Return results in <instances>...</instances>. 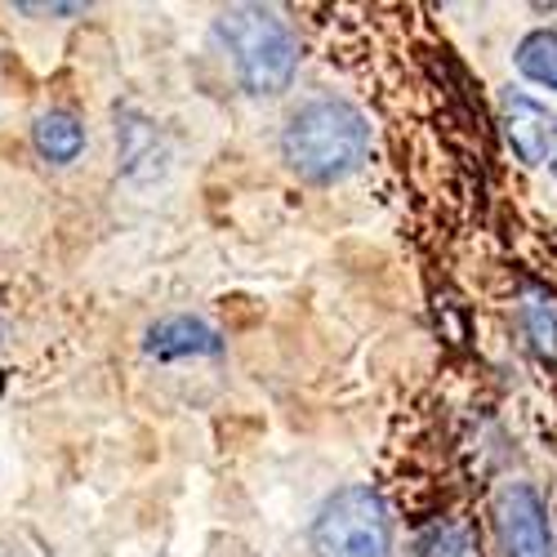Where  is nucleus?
Listing matches in <instances>:
<instances>
[{
	"mask_svg": "<svg viewBox=\"0 0 557 557\" xmlns=\"http://www.w3.org/2000/svg\"><path fill=\"white\" fill-rule=\"evenodd\" d=\"M282 157L308 183H339L370 157V121L348 99H312L290 112L282 129Z\"/></svg>",
	"mask_w": 557,
	"mask_h": 557,
	"instance_id": "obj_1",
	"label": "nucleus"
},
{
	"mask_svg": "<svg viewBox=\"0 0 557 557\" xmlns=\"http://www.w3.org/2000/svg\"><path fill=\"white\" fill-rule=\"evenodd\" d=\"M214 36L232 54V67H237L250 95H282V89H290L299 67V40L276 10L232 5L214 18Z\"/></svg>",
	"mask_w": 557,
	"mask_h": 557,
	"instance_id": "obj_2",
	"label": "nucleus"
},
{
	"mask_svg": "<svg viewBox=\"0 0 557 557\" xmlns=\"http://www.w3.org/2000/svg\"><path fill=\"white\" fill-rule=\"evenodd\" d=\"M317 557H393V522L380 491L339 486L312 518Z\"/></svg>",
	"mask_w": 557,
	"mask_h": 557,
	"instance_id": "obj_3",
	"label": "nucleus"
},
{
	"mask_svg": "<svg viewBox=\"0 0 557 557\" xmlns=\"http://www.w3.org/2000/svg\"><path fill=\"white\" fill-rule=\"evenodd\" d=\"M499 535L508 557H557L544 499L531 482H513L499 495Z\"/></svg>",
	"mask_w": 557,
	"mask_h": 557,
	"instance_id": "obj_4",
	"label": "nucleus"
},
{
	"mask_svg": "<svg viewBox=\"0 0 557 557\" xmlns=\"http://www.w3.org/2000/svg\"><path fill=\"white\" fill-rule=\"evenodd\" d=\"M504 138H508V148L518 152V161L544 165L548 161V144H553V116H548V108H540L531 95L508 89V95H504Z\"/></svg>",
	"mask_w": 557,
	"mask_h": 557,
	"instance_id": "obj_5",
	"label": "nucleus"
},
{
	"mask_svg": "<svg viewBox=\"0 0 557 557\" xmlns=\"http://www.w3.org/2000/svg\"><path fill=\"white\" fill-rule=\"evenodd\" d=\"M144 352L157 361H178V357H219L223 335L201 317H161L157 326H148Z\"/></svg>",
	"mask_w": 557,
	"mask_h": 557,
	"instance_id": "obj_6",
	"label": "nucleus"
},
{
	"mask_svg": "<svg viewBox=\"0 0 557 557\" xmlns=\"http://www.w3.org/2000/svg\"><path fill=\"white\" fill-rule=\"evenodd\" d=\"M116 138H121V170L138 183H148L165 170V144H161V134L148 116H138V112H116Z\"/></svg>",
	"mask_w": 557,
	"mask_h": 557,
	"instance_id": "obj_7",
	"label": "nucleus"
},
{
	"mask_svg": "<svg viewBox=\"0 0 557 557\" xmlns=\"http://www.w3.org/2000/svg\"><path fill=\"white\" fill-rule=\"evenodd\" d=\"M32 144L50 165H72L85 152V125L72 112H45L32 125Z\"/></svg>",
	"mask_w": 557,
	"mask_h": 557,
	"instance_id": "obj_8",
	"label": "nucleus"
},
{
	"mask_svg": "<svg viewBox=\"0 0 557 557\" xmlns=\"http://www.w3.org/2000/svg\"><path fill=\"white\" fill-rule=\"evenodd\" d=\"M513 59H518V72H522L531 85L557 89V32H553V27L527 32Z\"/></svg>",
	"mask_w": 557,
	"mask_h": 557,
	"instance_id": "obj_9",
	"label": "nucleus"
},
{
	"mask_svg": "<svg viewBox=\"0 0 557 557\" xmlns=\"http://www.w3.org/2000/svg\"><path fill=\"white\" fill-rule=\"evenodd\" d=\"M522 326L531 335V348L544 361H557V308L544 299H527L522 304Z\"/></svg>",
	"mask_w": 557,
	"mask_h": 557,
	"instance_id": "obj_10",
	"label": "nucleus"
},
{
	"mask_svg": "<svg viewBox=\"0 0 557 557\" xmlns=\"http://www.w3.org/2000/svg\"><path fill=\"white\" fill-rule=\"evenodd\" d=\"M85 5H18V14H81Z\"/></svg>",
	"mask_w": 557,
	"mask_h": 557,
	"instance_id": "obj_11",
	"label": "nucleus"
},
{
	"mask_svg": "<svg viewBox=\"0 0 557 557\" xmlns=\"http://www.w3.org/2000/svg\"><path fill=\"white\" fill-rule=\"evenodd\" d=\"M553 134H557V121H553ZM553 174H557V157H553Z\"/></svg>",
	"mask_w": 557,
	"mask_h": 557,
	"instance_id": "obj_12",
	"label": "nucleus"
}]
</instances>
